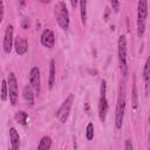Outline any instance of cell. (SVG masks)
<instances>
[{
  "mask_svg": "<svg viewBox=\"0 0 150 150\" xmlns=\"http://www.w3.org/2000/svg\"><path fill=\"white\" fill-rule=\"evenodd\" d=\"M124 112H125V88L121 86L118 97H117V103H116V112H115V127H116V129L122 128Z\"/></svg>",
  "mask_w": 150,
  "mask_h": 150,
  "instance_id": "6da1fadb",
  "label": "cell"
},
{
  "mask_svg": "<svg viewBox=\"0 0 150 150\" xmlns=\"http://www.w3.org/2000/svg\"><path fill=\"white\" fill-rule=\"evenodd\" d=\"M148 16V1L139 0L137 4V35L141 38L145 32V21Z\"/></svg>",
  "mask_w": 150,
  "mask_h": 150,
  "instance_id": "7a4b0ae2",
  "label": "cell"
},
{
  "mask_svg": "<svg viewBox=\"0 0 150 150\" xmlns=\"http://www.w3.org/2000/svg\"><path fill=\"white\" fill-rule=\"evenodd\" d=\"M54 13H55V18H56L59 26L62 29H67L69 27V13H68L66 2L59 1L54 6Z\"/></svg>",
  "mask_w": 150,
  "mask_h": 150,
  "instance_id": "3957f363",
  "label": "cell"
},
{
  "mask_svg": "<svg viewBox=\"0 0 150 150\" xmlns=\"http://www.w3.org/2000/svg\"><path fill=\"white\" fill-rule=\"evenodd\" d=\"M118 63L120 70L125 79L128 76V62H127V39L124 35L118 38Z\"/></svg>",
  "mask_w": 150,
  "mask_h": 150,
  "instance_id": "277c9868",
  "label": "cell"
},
{
  "mask_svg": "<svg viewBox=\"0 0 150 150\" xmlns=\"http://www.w3.org/2000/svg\"><path fill=\"white\" fill-rule=\"evenodd\" d=\"M108 100H107V83L104 80L101 81V88H100V100H98V116L101 122L105 121L107 114H108Z\"/></svg>",
  "mask_w": 150,
  "mask_h": 150,
  "instance_id": "5b68a950",
  "label": "cell"
},
{
  "mask_svg": "<svg viewBox=\"0 0 150 150\" xmlns=\"http://www.w3.org/2000/svg\"><path fill=\"white\" fill-rule=\"evenodd\" d=\"M73 102H74V95L70 94V95L63 101V103H62L61 107L57 109V111L55 112L56 117L60 120L61 123H66V121H67V118H68V116H69V112H70Z\"/></svg>",
  "mask_w": 150,
  "mask_h": 150,
  "instance_id": "8992f818",
  "label": "cell"
},
{
  "mask_svg": "<svg viewBox=\"0 0 150 150\" xmlns=\"http://www.w3.org/2000/svg\"><path fill=\"white\" fill-rule=\"evenodd\" d=\"M7 83H8V95H9V101L13 105L16 104L18 102V82L14 73H9L7 76Z\"/></svg>",
  "mask_w": 150,
  "mask_h": 150,
  "instance_id": "52a82bcc",
  "label": "cell"
},
{
  "mask_svg": "<svg viewBox=\"0 0 150 150\" xmlns=\"http://www.w3.org/2000/svg\"><path fill=\"white\" fill-rule=\"evenodd\" d=\"M29 83L30 87L34 89L36 94L40 93V87H41V80H40V70L38 67H33L29 71Z\"/></svg>",
  "mask_w": 150,
  "mask_h": 150,
  "instance_id": "ba28073f",
  "label": "cell"
},
{
  "mask_svg": "<svg viewBox=\"0 0 150 150\" xmlns=\"http://www.w3.org/2000/svg\"><path fill=\"white\" fill-rule=\"evenodd\" d=\"M12 45H13V26L7 25L6 30H5V36H4V52L9 54L12 50Z\"/></svg>",
  "mask_w": 150,
  "mask_h": 150,
  "instance_id": "9c48e42d",
  "label": "cell"
},
{
  "mask_svg": "<svg viewBox=\"0 0 150 150\" xmlns=\"http://www.w3.org/2000/svg\"><path fill=\"white\" fill-rule=\"evenodd\" d=\"M54 42H55V38H54V33L50 29H45L41 34V43L46 47V48H53L54 47Z\"/></svg>",
  "mask_w": 150,
  "mask_h": 150,
  "instance_id": "30bf717a",
  "label": "cell"
},
{
  "mask_svg": "<svg viewBox=\"0 0 150 150\" xmlns=\"http://www.w3.org/2000/svg\"><path fill=\"white\" fill-rule=\"evenodd\" d=\"M14 47H15V50L19 55H23L26 54V52L28 50V43H27V40L23 38V36H18L15 39V42H14Z\"/></svg>",
  "mask_w": 150,
  "mask_h": 150,
  "instance_id": "8fae6325",
  "label": "cell"
},
{
  "mask_svg": "<svg viewBox=\"0 0 150 150\" xmlns=\"http://www.w3.org/2000/svg\"><path fill=\"white\" fill-rule=\"evenodd\" d=\"M9 139H11L12 150H19V148H20V136H19L15 128L9 129Z\"/></svg>",
  "mask_w": 150,
  "mask_h": 150,
  "instance_id": "7c38bea8",
  "label": "cell"
},
{
  "mask_svg": "<svg viewBox=\"0 0 150 150\" xmlns=\"http://www.w3.org/2000/svg\"><path fill=\"white\" fill-rule=\"evenodd\" d=\"M143 81L145 83V93L148 95L149 93V86H150V56L146 59L144 69H143Z\"/></svg>",
  "mask_w": 150,
  "mask_h": 150,
  "instance_id": "4fadbf2b",
  "label": "cell"
},
{
  "mask_svg": "<svg viewBox=\"0 0 150 150\" xmlns=\"http://www.w3.org/2000/svg\"><path fill=\"white\" fill-rule=\"evenodd\" d=\"M33 88L29 87V86H25L23 89H22V96L23 98L26 100L27 104L29 105H33L34 104V94H33Z\"/></svg>",
  "mask_w": 150,
  "mask_h": 150,
  "instance_id": "5bb4252c",
  "label": "cell"
},
{
  "mask_svg": "<svg viewBox=\"0 0 150 150\" xmlns=\"http://www.w3.org/2000/svg\"><path fill=\"white\" fill-rule=\"evenodd\" d=\"M50 146H52V138L49 136H43L40 139L38 150H50Z\"/></svg>",
  "mask_w": 150,
  "mask_h": 150,
  "instance_id": "9a60e30c",
  "label": "cell"
},
{
  "mask_svg": "<svg viewBox=\"0 0 150 150\" xmlns=\"http://www.w3.org/2000/svg\"><path fill=\"white\" fill-rule=\"evenodd\" d=\"M55 82V61L50 60V68H49V79H48V88L52 89Z\"/></svg>",
  "mask_w": 150,
  "mask_h": 150,
  "instance_id": "2e32d148",
  "label": "cell"
},
{
  "mask_svg": "<svg viewBox=\"0 0 150 150\" xmlns=\"http://www.w3.org/2000/svg\"><path fill=\"white\" fill-rule=\"evenodd\" d=\"M79 4H80L81 20H82V23L86 25V22H87V1L86 0H81Z\"/></svg>",
  "mask_w": 150,
  "mask_h": 150,
  "instance_id": "e0dca14e",
  "label": "cell"
},
{
  "mask_svg": "<svg viewBox=\"0 0 150 150\" xmlns=\"http://www.w3.org/2000/svg\"><path fill=\"white\" fill-rule=\"evenodd\" d=\"M27 118H28V115H27V112H25V111H18L16 114H15V120H16V122L18 123H20L21 125H25L26 123H27Z\"/></svg>",
  "mask_w": 150,
  "mask_h": 150,
  "instance_id": "ac0fdd59",
  "label": "cell"
},
{
  "mask_svg": "<svg viewBox=\"0 0 150 150\" xmlns=\"http://www.w3.org/2000/svg\"><path fill=\"white\" fill-rule=\"evenodd\" d=\"M1 101L5 102L7 100V96H8V83L6 80H2L1 82Z\"/></svg>",
  "mask_w": 150,
  "mask_h": 150,
  "instance_id": "d6986e66",
  "label": "cell"
},
{
  "mask_svg": "<svg viewBox=\"0 0 150 150\" xmlns=\"http://www.w3.org/2000/svg\"><path fill=\"white\" fill-rule=\"evenodd\" d=\"M86 138L88 141H91L94 138V124L93 123H89L87 125V129H86Z\"/></svg>",
  "mask_w": 150,
  "mask_h": 150,
  "instance_id": "ffe728a7",
  "label": "cell"
},
{
  "mask_svg": "<svg viewBox=\"0 0 150 150\" xmlns=\"http://www.w3.org/2000/svg\"><path fill=\"white\" fill-rule=\"evenodd\" d=\"M132 107H134V109L137 108V87H136L135 81H134V86H132Z\"/></svg>",
  "mask_w": 150,
  "mask_h": 150,
  "instance_id": "44dd1931",
  "label": "cell"
},
{
  "mask_svg": "<svg viewBox=\"0 0 150 150\" xmlns=\"http://www.w3.org/2000/svg\"><path fill=\"white\" fill-rule=\"evenodd\" d=\"M110 5H111L112 9L117 13L118 9H120V7H121V2H120V1H116V0H111V1H110Z\"/></svg>",
  "mask_w": 150,
  "mask_h": 150,
  "instance_id": "7402d4cb",
  "label": "cell"
},
{
  "mask_svg": "<svg viewBox=\"0 0 150 150\" xmlns=\"http://www.w3.org/2000/svg\"><path fill=\"white\" fill-rule=\"evenodd\" d=\"M124 150H134V145H132V142H131L130 139H127V141H125Z\"/></svg>",
  "mask_w": 150,
  "mask_h": 150,
  "instance_id": "603a6c76",
  "label": "cell"
},
{
  "mask_svg": "<svg viewBox=\"0 0 150 150\" xmlns=\"http://www.w3.org/2000/svg\"><path fill=\"white\" fill-rule=\"evenodd\" d=\"M4 19V2L0 1V22L2 21Z\"/></svg>",
  "mask_w": 150,
  "mask_h": 150,
  "instance_id": "cb8c5ba5",
  "label": "cell"
},
{
  "mask_svg": "<svg viewBox=\"0 0 150 150\" xmlns=\"http://www.w3.org/2000/svg\"><path fill=\"white\" fill-rule=\"evenodd\" d=\"M109 12H110V11H109V8L107 7V8H105V15H104V20H108V15H109Z\"/></svg>",
  "mask_w": 150,
  "mask_h": 150,
  "instance_id": "d4e9b609",
  "label": "cell"
},
{
  "mask_svg": "<svg viewBox=\"0 0 150 150\" xmlns=\"http://www.w3.org/2000/svg\"><path fill=\"white\" fill-rule=\"evenodd\" d=\"M149 141H150V114H149Z\"/></svg>",
  "mask_w": 150,
  "mask_h": 150,
  "instance_id": "484cf974",
  "label": "cell"
},
{
  "mask_svg": "<svg viewBox=\"0 0 150 150\" xmlns=\"http://www.w3.org/2000/svg\"><path fill=\"white\" fill-rule=\"evenodd\" d=\"M70 4H71V6H74V7H75V6L77 5V1H70Z\"/></svg>",
  "mask_w": 150,
  "mask_h": 150,
  "instance_id": "4316f807",
  "label": "cell"
},
{
  "mask_svg": "<svg viewBox=\"0 0 150 150\" xmlns=\"http://www.w3.org/2000/svg\"><path fill=\"white\" fill-rule=\"evenodd\" d=\"M22 26H23V28H27V22H26V20L23 21V25H22Z\"/></svg>",
  "mask_w": 150,
  "mask_h": 150,
  "instance_id": "83f0119b",
  "label": "cell"
},
{
  "mask_svg": "<svg viewBox=\"0 0 150 150\" xmlns=\"http://www.w3.org/2000/svg\"><path fill=\"white\" fill-rule=\"evenodd\" d=\"M149 150H150V149H149Z\"/></svg>",
  "mask_w": 150,
  "mask_h": 150,
  "instance_id": "f1b7e54d",
  "label": "cell"
}]
</instances>
